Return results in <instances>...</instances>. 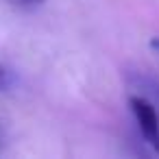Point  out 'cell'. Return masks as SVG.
<instances>
[{
	"mask_svg": "<svg viewBox=\"0 0 159 159\" xmlns=\"http://www.w3.org/2000/svg\"><path fill=\"white\" fill-rule=\"evenodd\" d=\"M129 105H131V111H133V116L139 124V131H142L144 139L159 155V111H157V107L148 98H144L142 94L131 96Z\"/></svg>",
	"mask_w": 159,
	"mask_h": 159,
	"instance_id": "1",
	"label": "cell"
},
{
	"mask_svg": "<svg viewBox=\"0 0 159 159\" xmlns=\"http://www.w3.org/2000/svg\"><path fill=\"white\" fill-rule=\"evenodd\" d=\"M135 87H137V92H139L144 98H148V100L157 107V111H159V83H155L152 79L139 74V76L135 79Z\"/></svg>",
	"mask_w": 159,
	"mask_h": 159,
	"instance_id": "2",
	"label": "cell"
},
{
	"mask_svg": "<svg viewBox=\"0 0 159 159\" xmlns=\"http://www.w3.org/2000/svg\"><path fill=\"white\" fill-rule=\"evenodd\" d=\"M16 83H18L16 72H13L11 68H7V66L0 63V92H9V89H13Z\"/></svg>",
	"mask_w": 159,
	"mask_h": 159,
	"instance_id": "3",
	"label": "cell"
},
{
	"mask_svg": "<svg viewBox=\"0 0 159 159\" xmlns=\"http://www.w3.org/2000/svg\"><path fill=\"white\" fill-rule=\"evenodd\" d=\"M44 0H13V5H18V7H24V9H31V7H37V5H42Z\"/></svg>",
	"mask_w": 159,
	"mask_h": 159,
	"instance_id": "4",
	"label": "cell"
},
{
	"mask_svg": "<svg viewBox=\"0 0 159 159\" xmlns=\"http://www.w3.org/2000/svg\"><path fill=\"white\" fill-rule=\"evenodd\" d=\"M150 50L159 57V37H152V39H150Z\"/></svg>",
	"mask_w": 159,
	"mask_h": 159,
	"instance_id": "5",
	"label": "cell"
}]
</instances>
